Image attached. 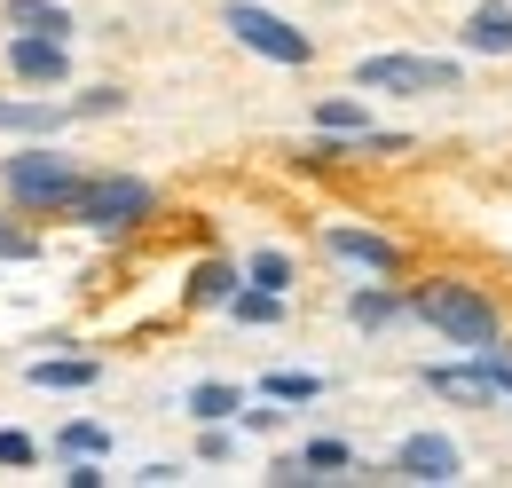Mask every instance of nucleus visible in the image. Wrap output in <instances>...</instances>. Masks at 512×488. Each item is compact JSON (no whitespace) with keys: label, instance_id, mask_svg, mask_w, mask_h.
<instances>
[{"label":"nucleus","instance_id":"nucleus-23","mask_svg":"<svg viewBox=\"0 0 512 488\" xmlns=\"http://www.w3.org/2000/svg\"><path fill=\"white\" fill-rule=\"evenodd\" d=\"M245 276H253L260 292H284V284H292V260H284V252H253V268H245Z\"/></svg>","mask_w":512,"mask_h":488},{"label":"nucleus","instance_id":"nucleus-12","mask_svg":"<svg viewBox=\"0 0 512 488\" xmlns=\"http://www.w3.org/2000/svg\"><path fill=\"white\" fill-rule=\"evenodd\" d=\"M426 386H434V394H457V402H489V410H497V386H489V378H481V363H442V370H426Z\"/></svg>","mask_w":512,"mask_h":488},{"label":"nucleus","instance_id":"nucleus-17","mask_svg":"<svg viewBox=\"0 0 512 488\" xmlns=\"http://www.w3.org/2000/svg\"><path fill=\"white\" fill-rule=\"evenodd\" d=\"M229 292H237V268H221V260H205V268L190 276V300L197 307H221Z\"/></svg>","mask_w":512,"mask_h":488},{"label":"nucleus","instance_id":"nucleus-20","mask_svg":"<svg viewBox=\"0 0 512 488\" xmlns=\"http://www.w3.org/2000/svg\"><path fill=\"white\" fill-rule=\"evenodd\" d=\"M300 465H308V473H347V465H355V449H347V441H308V449H300Z\"/></svg>","mask_w":512,"mask_h":488},{"label":"nucleus","instance_id":"nucleus-6","mask_svg":"<svg viewBox=\"0 0 512 488\" xmlns=\"http://www.w3.org/2000/svg\"><path fill=\"white\" fill-rule=\"evenodd\" d=\"M457 465H465V457H457L449 433H410V441L394 449V473H402V481H426V488L457 481Z\"/></svg>","mask_w":512,"mask_h":488},{"label":"nucleus","instance_id":"nucleus-7","mask_svg":"<svg viewBox=\"0 0 512 488\" xmlns=\"http://www.w3.org/2000/svg\"><path fill=\"white\" fill-rule=\"evenodd\" d=\"M8 71L32 79V87H56V79H71V48L48 40V32H16L8 40Z\"/></svg>","mask_w":512,"mask_h":488},{"label":"nucleus","instance_id":"nucleus-2","mask_svg":"<svg viewBox=\"0 0 512 488\" xmlns=\"http://www.w3.org/2000/svg\"><path fill=\"white\" fill-rule=\"evenodd\" d=\"M418 323H434L449 347H489V339H505V315L489 307V292H473V284H418V300H410Z\"/></svg>","mask_w":512,"mask_h":488},{"label":"nucleus","instance_id":"nucleus-9","mask_svg":"<svg viewBox=\"0 0 512 488\" xmlns=\"http://www.w3.org/2000/svg\"><path fill=\"white\" fill-rule=\"evenodd\" d=\"M457 40H465L473 56H512V8H473Z\"/></svg>","mask_w":512,"mask_h":488},{"label":"nucleus","instance_id":"nucleus-18","mask_svg":"<svg viewBox=\"0 0 512 488\" xmlns=\"http://www.w3.org/2000/svg\"><path fill=\"white\" fill-rule=\"evenodd\" d=\"M323 378L316 370H268V402H316Z\"/></svg>","mask_w":512,"mask_h":488},{"label":"nucleus","instance_id":"nucleus-24","mask_svg":"<svg viewBox=\"0 0 512 488\" xmlns=\"http://www.w3.org/2000/svg\"><path fill=\"white\" fill-rule=\"evenodd\" d=\"M119 103H127L119 87H87V95L71 103V119H103V111H119Z\"/></svg>","mask_w":512,"mask_h":488},{"label":"nucleus","instance_id":"nucleus-19","mask_svg":"<svg viewBox=\"0 0 512 488\" xmlns=\"http://www.w3.org/2000/svg\"><path fill=\"white\" fill-rule=\"evenodd\" d=\"M316 126H323V134H371L363 103H316Z\"/></svg>","mask_w":512,"mask_h":488},{"label":"nucleus","instance_id":"nucleus-16","mask_svg":"<svg viewBox=\"0 0 512 488\" xmlns=\"http://www.w3.org/2000/svg\"><path fill=\"white\" fill-rule=\"evenodd\" d=\"M229 315H237V323H284V292H229Z\"/></svg>","mask_w":512,"mask_h":488},{"label":"nucleus","instance_id":"nucleus-5","mask_svg":"<svg viewBox=\"0 0 512 488\" xmlns=\"http://www.w3.org/2000/svg\"><path fill=\"white\" fill-rule=\"evenodd\" d=\"M355 87L363 95H449L457 63L449 56H363L355 63Z\"/></svg>","mask_w":512,"mask_h":488},{"label":"nucleus","instance_id":"nucleus-4","mask_svg":"<svg viewBox=\"0 0 512 488\" xmlns=\"http://www.w3.org/2000/svg\"><path fill=\"white\" fill-rule=\"evenodd\" d=\"M221 24L237 32V48H253V56H268V63H308L316 56V40H308L300 24H284L276 8H260V0H229Z\"/></svg>","mask_w":512,"mask_h":488},{"label":"nucleus","instance_id":"nucleus-13","mask_svg":"<svg viewBox=\"0 0 512 488\" xmlns=\"http://www.w3.org/2000/svg\"><path fill=\"white\" fill-rule=\"evenodd\" d=\"M394 315H402V300H394L386 284H363V292L347 300V323H355V331H386Z\"/></svg>","mask_w":512,"mask_h":488},{"label":"nucleus","instance_id":"nucleus-11","mask_svg":"<svg viewBox=\"0 0 512 488\" xmlns=\"http://www.w3.org/2000/svg\"><path fill=\"white\" fill-rule=\"evenodd\" d=\"M8 32H48V40H71V8H64V0H8Z\"/></svg>","mask_w":512,"mask_h":488},{"label":"nucleus","instance_id":"nucleus-26","mask_svg":"<svg viewBox=\"0 0 512 488\" xmlns=\"http://www.w3.org/2000/svg\"><path fill=\"white\" fill-rule=\"evenodd\" d=\"M32 457H40L32 433H0V465H32Z\"/></svg>","mask_w":512,"mask_h":488},{"label":"nucleus","instance_id":"nucleus-8","mask_svg":"<svg viewBox=\"0 0 512 488\" xmlns=\"http://www.w3.org/2000/svg\"><path fill=\"white\" fill-rule=\"evenodd\" d=\"M323 244H331V260L371 268V276H394V268H402V252H394L379 229H347V221H331V229H323Z\"/></svg>","mask_w":512,"mask_h":488},{"label":"nucleus","instance_id":"nucleus-10","mask_svg":"<svg viewBox=\"0 0 512 488\" xmlns=\"http://www.w3.org/2000/svg\"><path fill=\"white\" fill-rule=\"evenodd\" d=\"M71 103H0V134H64Z\"/></svg>","mask_w":512,"mask_h":488},{"label":"nucleus","instance_id":"nucleus-3","mask_svg":"<svg viewBox=\"0 0 512 488\" xmlns=\"http://www.w3.org/2000/svg\"><path fill=\"white\" fill-rule=\"evenodd\" d=\"M71 213H79V229L119 237V229H134V221H150V213H158V189L142 182V174H95V182H79Z\"/></svg>","mask_w":512,"mask_h":488},{"label":"nucleus","instance_id":"nucleus-22","mask_svg":"<svg viewBox=\"0 0 512 488\" xmlns=\"http://www.w3.org/2000/svg\"><path fill=\"white\" fill-rule=\"evenodd\" d=\"M473 363H481V378H489L497 394H512V355H505V339H489V347H473Z\"/></svg>","mask_w":512,"mask_h":488},{"label":"nucleus","instance_id":"nucleus-1","mask_svg":"<svg viewBox=\"0 0 512 488\" xmlns=\"http://www.w3.org/2000/svg\"><path fill=\"white\" fill-rule=\"evenodd\" d=\"M0 182H8V197L24 205V213H71V197H79V158H64L48 134L32 142V150H16L8 166H0Z\"/></svg>","mask_w":512,"mask_h":488},{"label":"nucleus","instance_id":"nucleus-21","mask_svg":"<svg viewBox=\"0 0 512 488\" xmlns=\"http://www.w3.org/2000/svg\"><path fill=\"white\" fill-rule=\"evenodd\" d=\"M56 449H64V457H103V449H111V433L79 418V426H64V441H56Z\"/></svg>","mask_w":512,"mask_h":488},{"label":"nucleus","instance_id":"nucleus-14","mask_svg":"<svg viewBox=\"0 0 512 488\" xmlns=\"http://www.w3.org/2000/svg\"><path fill=\"white\" fill-rule=\"evenodd\" d=\"M103 370L79 363V355H64V363H32V386H48V394H79V386H95Z\"/></svg>","mask_w":512,"mask_h":488},{"label":"nucleus","instance_id":"nucleus-25","mask_svg":"<svg viewBox=\"0 0 512 488\" xmlns=\"http://www.w3.org/2000/svg\"><path fill=\"white\" fill-rule=\"evenodd\" d=\"M0 260H40V237H32V229H8V221H0Z\"/></svg>","mask_w":512,"mask_h":488},{"label":"nucleus","instance_id":"nucleus-15","mask_svg":"<svg viewBox=\"0 0 512 488\" xmlns=\"http://www.w3.org/2000/svg\"><path fill=\"white\" fill-rule=\"evenodd\" d=\"M237 410H245L237 386H197L190 394V418H205V426H221V418H237Z\"/></svg>","mask_w":512,"mask_h":488}]
</instances>
